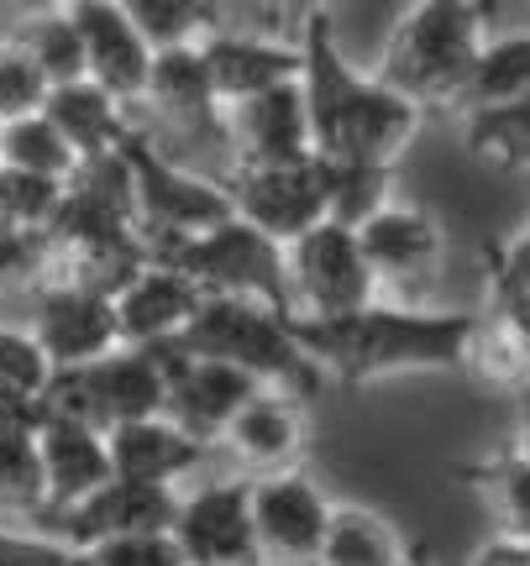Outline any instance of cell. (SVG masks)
<instances>
[{
    "mask_svg": "<svg viewBox=\"0 0 530 566\" xmlns=\"http://www.w3.org/2000/svg\"><path fill=\"white\" fill-rule=\"evenodd\" d=\"M38 451H42V472H48V520L116 478L105 430L80 420V415L48 409L38 424Z\"/></svg>",
    "mask_w": 530,
    "mask_h": 566,
    "instance_id": "cell-22",
    "label": "cell"
},
{
    "mask_svg": "<svg viewBox=\"0 0 530 566\" xmlns=\"http://www.w3.org/2000/svg\"><path fill=\"white\" fill-rule=\"evenodd\" d=\"M331 509L336 504L310 483L300 467L252 478V525H258L263 566H315L331 525Z\"/></svg>",
    "mask_w": 530,
    "mask_h": 566,
    "instance_id": "cell-12",
    "label": "cell"
},
{
    "mask_svg": "<svg viewBox=\"0 0 530 566\" xmlns=\"http://www.w3.org/2000/svg\"><path fill=\"white\" fill-rule=\"evenodd\" d=\"M484 38L489 27L478 0H409V11L388 27L373 74L420 111H451L463 101Z\"/></svg>",
    "mask_w": 530,
    "mask_h": 566,
    "instance_id": "cell-3",
    "label": "cell"
},
{
    "mask_svg": "<svg viewBox=\"0 0 530 566\" xmlns=\"http://www.w3.org/2000/svg\"><path fill=\"white\" fill-rule=\"evenodd\" d=\"M38 11H74V6H84V0H32Z\"/></svg>",
    "mask_w": 530,
    "mask_h": 566,
    "instance_id": "cell-45",
    "label": "cell"
},
{
    "mask_svg": "<svg viewBox=\"0 0 530 566\" xmlns=\"http://www.w3.org/2000/svg\"><path fill=\"white\" fill-rule=\"evenodd\" d=\"M59 279V247L48 226H17L0 231V289H21L38 294L42 283Z\"/></svg>",
    "mask_w": 530,
    "mask_h": 566,
    "instance_id": "cell-33",
    "label": "cell"
},
{
    "mask_svg": "<svg viewBox=\"0 0 530 566\" xmlns=\"http://www.w3.org/2000/svg\"><path fill=\"white\" fill-rule=\"evenodd\" d=\"M0 137H6V116H0Z\"/></svg>",
    "mask_w": 530,
    "mask_h": 566,
    "instance_id": "cell-48",
    "label": "cell"
},
{
    "mask_svg": "<svg viewBox=\"0 0 530 566\" xmlns=\"http://www.w3.org/2000/svg\"><path fill=\"white\" fill-rule=\"evenodd\" d=\"M105 441H111L116 478H137V483H184V478L210 457V441L189 436L174 415L122 420L105 430Z\"/></svg>",
    "mask_w": 530,
    "mask_h": 566,
    "instance_id": "cell-23",
    "label": "cell"
},
{
    "mask_svg": "<svg viewBox=\"0 0 530 566\" xmlns=\"http://www.w3.org/2000/svg\"><path fill=\"white\" fill-rule=\"evenodd\" d=\"M42 111L59 122V132L69 142H74V153L84 158H105V153H116L137 126L126 122V111L132 105H122L111 90H101L95 80H69V84H53L48 90V101H42Z\"/></svg>",
    "mask_w": 530,
    "mask_h": 566,
    "instance_id": "cell-24",
    "label": "cell"
},
{
    "mask_svg": "<svg viewBox=\"0 0 530 566\" xmlns=\"http://www.w3.org/2000/svg\"><path fill=\"white\" fill-rule=\"evenodd\" d=\"M226 189H231V205L242 221H252L279 242H294L300 231L331 216L336 174L321 153L294 163H231Z\"/></svg>",
    "mask_w": 530,
    "mask_h": 566,
    "instance_id": "cell-9",
    "label": "cell"
},
{
    "mask_svg": "<svg viewBox=\"0 0 530 566\" xmlns=\"http://www.w3.org/2000/svg\"><path fill=\"white\" fill-rule=\"evenodd\" d=\"M32 336L48 352L53 373L84 367L105 357L111 346H122V325H116V300L95 289V283L53 279L32 294Z\"/></svg>",
    "mask_w": 530,
    "mask_h": 566,
    "instance_id": "cell-11",
    "label": "cell"
},
{
    "mask_svg": "<svg viewBox=\"0 0 530 566\" xmlns=\"http://www.w3.org/2000/svg\"><path fill=\"white\" fill-rule=\"evenodd\" d=\"M484 310L367 300L347 315H294V336L321 363L326 384L363 388L409 373H463Z\"/></svg>",
    "mask_w": 530,
    "mask_h": 566,
    "instance_id": "cell-2",
    "label": "cell"
},
{
    "mask_svg": "<svg viewBox=\"0 0 530 566\" xmlns=\"http://www.w3.org/2000/svg\"><path fill=\"white\" fill-rule=\"evenodd\" d=\"M69 566H101V562H95L90 551H80V546H74V556H69Z\"/></svg>",
    "mask_w": 530,
    "mask_h": 566,
    "instance_id": "cell-46",
    "label": "cell"
},
{
    "mask_svg": "<svg viewBox=\"0 0 530 566\" xmlns=\"http://www.w3.org/2000/svg\"><path fill=\"white\" fill-rule=\"evenodd\" d=\"M153 258L179 263L205 294H242V300H263V304H273V310H289V315H294L284 242L258 231V226L242 221V216H226V221L205 226L195 237L153 247Z\"/></svg>",
    "mask_w": 530,
    "mask_h": 566,
    "instance_id": "cell-5",
    "label": "cell"
},
{
    "mask_svg": "<svg viewBox=\"0 0 530 566\" xmlns=\"http://www.w3.org/2000/svg\"><path fill=\"white\" fill-rule=\"evenodd\" d=\"M42 399H48V409L80 415L101 430L122 420H143V415H168V357L164 346L122 342L95 363L53 373Z\"/></svg>",
    "mask_w": 530,
    "mask_h": 566,
    "instance_id": "cell-6",
    "label": "cell"
},
{
    "mask_svg": "<svg viewBox=\"0 0 530 566\" xmlns=\"http://www.w3.org/2000/svg\"><path fill=\"white\" fill-rule=\"evenodd\" d=\"M74 21H80L84 38V80L111 90L122 105H143L158 48L132 27V17L116 0H84V6H74Z\"/></svg>",
    "mask_w": 530,
    "mask_h": 566,
    "instance_id": "cell-19",
    "label": "cell"
},
{
    "mask_svg": "<svg viewBox=\"0 0 530 566\" xmlns=\"http://www.w3.org/2000/svg\"><path fill=\"white\" fill-rule=\"evenodd\" d=\"M489 310L505 321V331L515 336V346L526 352L530 363V289H489Z\"/></svg>",
    "mask_w": 530,
    "mask_h": 566,
    "instance_id": "cell-41",
    "label": "cell"
},
{
    "mask_svg": "<svg viewBox=\"0 0 530 566\" xmlns=\"http://www.w3.org/2000/svg\"><path fill=\"white\" fill-rule=\"evenodd\" d=\"M179 346L195 352V357H221V363L252 373L263 388H284V394H300V399H310L315 388H326L321 363L294 336V315L273 310L263 300L205 294L189 331L179 336Z\"/></svg>",
    "mask_w": 530,
    "mask_h": 566,
    "instance_id": "cell-4",
    "label": "cell"
},
{
    "mask_svg": "<svg viewBox=\"0 0 530 566\" xmlns=\"http://www.w3.org/2000/svg\"><path fill=\"white\" fill-rule=\"evenodd\" d=\"M205 69H210V84L221 105H237L247 95H263L273 84L300 80L305 69V53H300V38H258V32H231V27H210L200 38Z\"/></svg>",
    "mask_w": 530,
    "mask_h": 566,
    "instance_id": "cell-21",
    "label": "cell"
},
{
    "mask_svg": "<svg viewBox=\"0 0 530 566\" xmlns=\"http://www.w3.org/2000/svg\"><path fill=\"white\" fill-rule=\"evenodd\" d=\"M216 6H221V0H216Z\"/></svg>",
    "mask_w": 530,
    "mask_h": 566,
    "instance_id": "cell-49",
    "label": "cell"
},
{
    "mask_svg": "<svg viewBox=\"0 0 530 566\" xmlns=\"http://www.w3.org/2000/svg\"><path fill=\"white\" fill-rule=\"evenodd\" d=\"M153 48L200 42L216 27V0H116Z\"/></svg>",
    "mask_w": 530,
    "mask_h": 566,
    "instance_id": "cell-32",
    "label": "cell"
},
{
    "mask_svg": "<svg viewBox=\"0 0 530 566\" xmlns=\"http://www.w3.org/2000/svg\"><path fill=\"white\" fill-rule=\"evenodd\" d=\"M399 566H430V551H426V546H405Z\"/></svg>",
    "mask_w": 530,
    "mask_h": 566,
    "instance_id": "cell-44",
    "label": "cell"
},
{
    "mask_svg": "<svg viewBox=\"0 0 530 566\" xmlns=\"http://www.w3.org/2000/svg\"><path fill=\"white\" fill-rule=\"evenodd\" d=\"M478 493H484V509H489V525L499 541H515V546H530V457L520 446H505L484 462L457 467Z\"/></svg>",
    "mask_w": 530,
    "mask_h": 566,
    "instance_id": "cell-25",
    "label": "cell"
},
{
    "mask_svg": "<svg viewBox=\"0 0 530 566\" xmlns=\"http://www.w3.org/2000/svg\"><path fill=\"white\" fill-rule=\"evenodd\" d=\"M216 446L242 467L247 478L300 467L305 462V446H310L305 399H300V394H284V388H258V394L231 415V424L221 430Z\"/></svg>",
    "mask_w": 530,
    "mask_h": 566,
    "instance_id": "cell-14",
    "label": "cell"
},
{
    "mask_svg": "<svg viewBox=\"0 0 530 566\" xmlns=\"http://www.w3.org/2000/svg\"><path fill=\"white\" fill-rule=\"evenodd\" d=\"M284 268L294 315H347L357 304L378 300V289H384L357 242V226L336 221V216L284 242Z\"/></svg>",
    "mask_w": 530,
    "mask_h": 566,
    "instance_id": "cell-8",
    "label": "cell"
},
{
    "mask_svg": "<svg viewBox=\"0 0 530 566\" xmlns=\"http://www.w3.org/2000/svg\"><path fill=\"white\" fill-rule=\"evenodd\" d=\"M11 42H21V48L32 53V63L42 69L48 84L84 80V38H80L74 11H38Z\"/></svg>",
    "mask_w": 530,
    "mask_h": 566,
    "instance_id": "cell-30",
    "label": "cell"
},
{
    "mask_svg": "<svg viewBox=\"0 0 530 566\" xmlns=\"http://www.w3.org/2000/svg\"><path fill=\"white\" fill-rule=\"evenodd\" d=\"M174 541L189 566H263L258 525H252V478H216L195 493H179Z\"/></svg>",
    "mask_w": 530,
    "mask_h": 566,
    "instance_id": "cell-10",
    "label": "cell"
},
{
    "mask_svg": "<svg viewBox=\"0 0 530 566\" xmlns=\"http://www.w3.org/2000/svg\"><path fill=\"white\" fill-rule=\"evenodd\" d=\"M164 357H168V415L200 436V441H221V430L231 424V415L258 394V378L242 373V367L221 363V357H195L184 352L179 342H164Z\"/></svg>",
    "mask_w": 530,
    "mask_h": 566,
    "instance_id": "cell-15",
    "label": "cell"
},
{
    "mask_svg": "<svg viewBox=\"0 0 530 566\" xmlns=\"http://www.w3.org/2000/svg\"><path fill=\"white\" fill-rule=\"evenodd\" d=\"M53 84L42 80V69L32 63V53L21 42H0V116H27V111H42Z\"/></svg>",
    "mask_w": 530,
    "mask_h": 566,
    "instance_id": "cell-36",
    "label": "cell"
},
{
    "mask_svg": "<svg viewBox=\"0 0 530 566\" xmlns=\"http://www.w3.org/2000/svg\"><path fill=\"white\" fill-rule=\"evenodd\" d=\"M90 556L101 566H189L184 546L174 541V530H143V535H116L90 546Z\"/></svg>",
    "mask_w": 530,
    "mask_h": 566,
    "instance_id": "cell-37",
    "label": "cell"
},
{
    "mask_svg": "<svg viewBox=\"0 0 530 566\" xmlns=\"http://www.w3.org/2000/svg\"><path fill=\"white\" fill-rule=\"evenodd\" d=\"M273 11H284V17H294V27L310 17V11H326V6H336V0H268Z\"/></svg>",
    "mask_w": 530,
    "mask_h": 566,
    "instance_id": "cell-43",
    "label": "cell"
},
{
    "mask_svg": "<svg viewBox=\"0 0 530 566\" xmlns=\"http://www.w3.org/2000/svg\"><path fill=\"white\" fill-rule=\"evenodd\" d=\"M530 90V27L526 32H499V38H484L478 59H472V74L463 84V101L457 111H489V105H510Z\"/></svg>",
    "mask_w": 530,
    "mask_h": 566,
    "instance_id": "cell-27",
    "label": "cell"
},
{
    "mask_svg": "<svg viewBox=\"0 0 530 566\" xmlns=\"http://www.w3.org/2000/svg\"><path fill=\"white\" fill-rule=\"evenodd\" d=\"M515 446H520V451H526V457H530V415H526V420H520V441H515Z\"/></svg>",
    "mask_w": 530,
    "mask_h": 566,
    "instance_id": "cell-47",
    "label": "cell"
},
{
    "mask_svg": "<svg viewBox=\"0 0 530 566\" xmlns=\"http://www.w3.org/2000/svg\"><path fill=\"white\" fill-rule=\"evenodd\" d=\"M42 415H48V399H42V394L0 388V436H27V430L42 424Z\"/></svg>",
    "mask_w": 530,
    "mask_h": 566,
    "instance_id": "cell-40",
    "label": "cell"
},
{
    "mask_svg": "<svg viewBox=\"0 0 530 566\" xmlns=\"http://www.w3.org/2000/svg\"><path fill=\"white\" fill-rule=\"evenodd\" d=\"M0 514L6 520L48 514V472H42L38 430L0 436Z\"/></svg>",
    "mask_w": 530,
    "mask_h": 566,
    "instance_id": "cell-31",
    "label": "cell"
},
{
    "mask_svg": "<svg viewBox=\"0 0 530 566\" xmlns=\"http://www.w3.org/2000/svg\"><path fill=\"white\" fill-rule=\"evenodd\" d=\"M116 300V325H122V342L132 346H164L179 342L195 310L205 304V289L179 263L168 258H147L132 279L111 294Z\"/></svg>",
    "mask_w": 530,
    "mask_h": 566,
    "instance_id": "cell-18",
    "label": "cell"
},
{
    "mask_svg": "<svg viewBox=\"0 0 530 566\" xmlns=\"http://www.w3.org/2000/svg\"><path fill=\"white\" fill-rule=\"evenodd\" d=\"M143 105L158 111V122L184 132V137H205L226 147V105L210 84L200 42H184V48H158L153 53V74H147V95Z\"/></svg>",
    "mask_w": 530,
    "mask_h": 566,
    "instance_id": "cell-20",
    "label": "cell"
},
{
    "mask_svg": "<svg viewBox=\"0 0 530 566\" xmlns=\"http://www.w3.org/2000/svg\"><path fill=\"white\" fill-rule=\"evenodd\" d=\"M472 566H530V546H515V541H499V535H493L489 546L472 556Z\"/></svg>",
    "mask_w": 530,
    "mask_h": 566,
    "instance_id": "cell-42",
    "label": "cell"
},
{
    "mask_svg": "<svg viewBox=\"0 0 530 566\" xmlns=\"http://www.w3.org/2000/svg\"><path fill=\"white\" fill-rule=\"evenodd\" d=\"M357 242H363L367 263L378 273L384 289H415L441 268L447 252V231L430 216L426 205H405V200H384L373 216L357 221Z\"/></svg>",
    "mask_w": 530,
    "mask_h": 566,
    "instance_id": "cell-16",
    "label": "cell"
},
{
    "mask_svg": "<svg viewBox=\"0 0 530 566\" xmlns=\"http://www.w3.org/2000/svg\"><path fill=\"white\" fill-rule=\"evenodd\" d=\"M399 556H405V541L378 509L336 504L315 566H399Z\"/></svg>",
    "mask_w": 530,
    "mask_h": 566,
    "instance_id": "cell-26",
    "label": "cell"
},
{
    "mask_svg": "<svg viewBox=\"0 0 530 566\" xmlns=\"http://www.w3.org/2000/svg\"><path fill=\"white\" fill-rule=\"evenodd\" d=\"M0 163L27 168V174H42V179L69 184L74 179V168H80V153H74V142L63 137L59 122H53L48 111H27V116H11V122H6Z\"/></svg>",
    "mask_w": 530,
    "mask_h": 566,
    "instance_id": "cell-29",
    "label": "cell"
},
{
    "mask_svg": "<svg viewBox=\"0 0 530 566\" xmlns=\"http://www.w3.org/2000/svg\"><path fill=\"white\" fill-rule=\"evenodd\" d=\"M463 137H468L472 158L493 163L505 174H530V90L510 105L468 111L463 116Z\"/></svg>",
    "mask_w": 530,
    "mask_h": 566,
    "instance_id": "cell-28",
    "label": "cell"
},
{
    "mask_svg": "<svg viewBox=\"0 0 530 566\" xmlns=\"http://www.w3.org/2000/svg\"><path fill=\"white\" fill-rule=\"evenodd\" d=\"M53 384V363L38 346L32 325H6L0 321V388H27V394H48Z\"/></svg>",
    "mask_w": 530,
    "mask_h": 566,
    "instance_id": "cell-35",
    "label": "cell"
},
{
    "mask_svg": "<svg viewBox=\"0 0 530 566\" xmlns=\"http://www.w3.org/2000/svg\"><path fill=\"white\" fill-rule=\"evenodd\" d=\"M63 200L59 179H42V174H27V168H11L0 163V231H17V226H48L53 210Z\"/></svg>",
    "mask_w": 530,
    "mask_h": 566,
    "instance_id": "cell-34",
    "label": "cell"
},
{
    "mask_svg": "<svg viewBox=\"0 0 530 566\" xmlns=\"http://www.w3.org/2000/svg\"><path fill=\"white\" fill-rule=\"evenodd\" d=\"M74 546L63 541L59 530H6L0 525V566H69Z\"/></svg>",
    "mask_w": 530,
    "mask_h": 566,
    "instance_id": "cell-38",
    "label": "cell"
},
{
    "mask_svg": "<svg viewBox=\"0 0 530 566\" xmlns=\"http://www.w3.org/2000/svg\"><path fill=\"white\" fill-rule=\"evenodd\" d=\"M226 147H231V163L310 158L315 137H310L305 84L284 80L273 90H263V95H247V101L226 105Z\"/></svg>",
    "mask_w": 530,
    "mask_h": 566,
    "instance_id": "cell-17",
    "label": "cell"
},
{
    "mask_svg": "<svg viewBox=\"0 0 530 566\" xmlns=\"http://www.w3.org/2000/svg\"><path fill=\"white\" fill-rule=\"evenodd\" d=\"M174 514H179V488L174 483H137V478H111L95 493H84L80 504H69L53 514V530H59L69 546H101V541H116V535H143V530H174Z\"/></svg>",
    "mask_w": 530,
    "mask_h": 566,
    "instance_id": "cell-13",
    "label": "cell"
},
{
    "mask_svg": "<svg viewBox=\"0 0 530 566\" xmlns=\"http://www.w3.org/2000/svg\"><path fill=\"white\" fill-rule=\"evenodd\" d=\"M126 163H132V195H137V221H143L147 247H168L179 237H195L205 226L237 216L226 179H205L189 174L174 158H164L147 132H132L122 142Z\"/></svg>",
    "mask_w": 530,
    "mask_h": 566,
    "instance_id": "cell-7",
    "label": "cell"
},
{
    "mask_svg": "<svg viewBox=\"0 0 530 566\" xmlns=\"http://www.w3.org/2000/svg\"><path fill=\"white\" fill-rule=\"evenodd\" d=\"M489 289H530V221L489 252Z\"/></svg>",
    "mask_w": 530,
    "mask_h": 566,
    "instance_id": "cell-39",
    "label": "cell"
},
{
    "mask_svg": "<svg viewBox=\"0 0 530 566\" xmlns=\"http://www.w3.org/2000/svg\"><path fill=\"white\" fill-rule=\"evenodd\" d=\"M294 38L305 53L300 84H305L315 153L336 168H394L409 153V142L420 137L426 111L342 53L331 6L310 11L294 27Z\"/></svg>",
    "mask_w": 530,
    "mask_h": 566,
    "instance_id": "cell-1",
    "label": "cell"
}]
</instances>
